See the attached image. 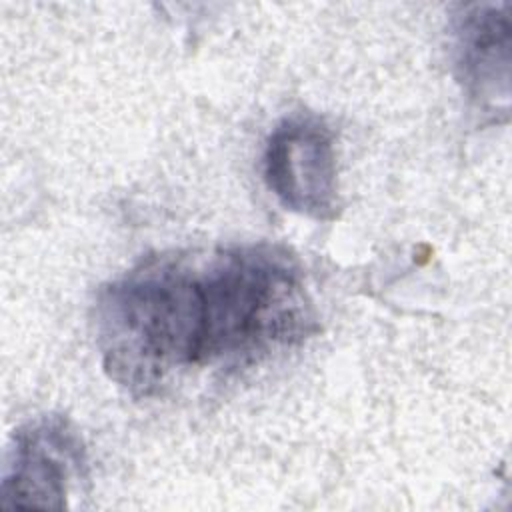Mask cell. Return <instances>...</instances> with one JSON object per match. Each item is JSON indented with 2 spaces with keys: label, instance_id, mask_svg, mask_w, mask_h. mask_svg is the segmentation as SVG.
I'll use <instances>...</instances> for the list:
<instances>
[{
  "label": "cell",
  "instance_id": "cell-1",
  "mask_svg": "<svg viewBox=\"0 0 512 512\" xmlns=\"http://www.w3.org/2000/svg\"><path fill=\"white\" fill-rule=\"evenodd\" d=\"M94 322L106 374L136 398L318 332L302 266L276 244L146 256L100 288Z\"/></svg>",
  "mask_w": 512,
  "mask_h": 512
},
{
  "label": "cell",
  "instance_id": "cell-2",
  "mask_svg": "<svg viewBox=\"0 0 512 512\" xmlns=\"http://www.w3.org/2000/svg\"><path fill=\"white\" fill-rule=\"evenodd\" d=\"M264 178L286 210L332 220L338 212V178L326 122L308 112L282 118L264 148Z\"/></svg>",
  "mask_w": 512,
  "mask_h": 512
},
{
  "label": "cell",
  "instance_id": "cell-3",
  "mask_svg": "<svg viewBox=\"0 0 512 512\" xmlns=\"http://www.w3.org/2000/svg\"><path fill=\"white\" fill-rule=\"evenodd\" d=\"M84 470V444L70 422L60 416L36 418L14 434L2 480V506L62 510Z\"/></svg>",
  "mask_w": 512,
  "mask_h": 512
},
{
  "label": "cell",
  "instance_id": "cell-4",
  "mask_svg": "<svg viewBox=\"0 0 512 512\" xmlns=\"http://www.w3.org/2000/svg\"><path fill=\"white\" fill-rule=\"evenodd\" d=\"M454 66L470 100L484 110L508 106L510 16L508 4H476L454 24Z\"/></svg>",
  "mask_w": 512,
  "mask_h": 512
}]
</instances>
